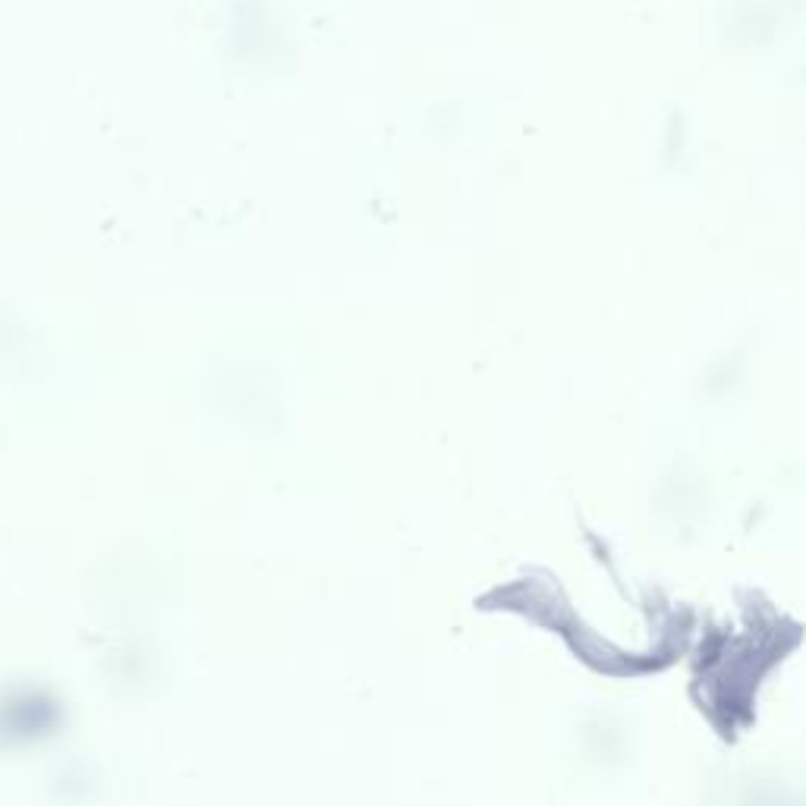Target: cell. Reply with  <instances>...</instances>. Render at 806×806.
Wrapping results in <instances>:
<instances>
[]
</instances>
